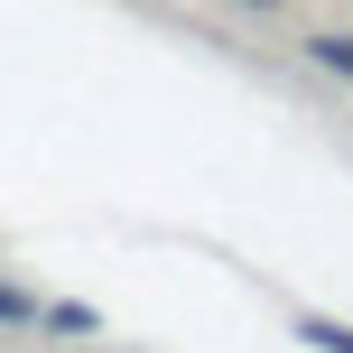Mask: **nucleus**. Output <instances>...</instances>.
Returning <instances> with one entry per match:
<instances>
[{
  "mask_svg": "<svg viewBox=\"0 0 353 353\" xmlns=\"http://www.w3.org/2000/svg\"><path fill=\"white\" fill-rule=\"evenodd\" d=\"M307 56H316V65H335V74H353V37H307Z\"/></svg>",
  "mask_w": 353,
  "mask_h": 353,
  "instance_id": "f03ea898",
  "label": "nucleus"
},
{
  "mask_svg": "<svg viewBox=\"0 0 353 353\" xmlns=\"http://www.w3.org/2000/svg\"><path fill=\"white\" fill-rule=\"evenodd\" d=\"M261 10H270V0H261Z\"/></svg>",
  "mask_w": 353,
  "mask_h": 353,
  "instance_id": "20e7f679",
  "label": "nucleus"
},
{
  "mask_svg": "<svg viewBox=\"0 0 353 353\" xmlns=\"http://www.w3.org/2000/svg\"><path fill=\"white\" fill-rule=\"evenodd\" d=\"M298 335H307V344H316V353H353V325H335V316H307V325H298Z\"/></svg>",
  "mask_w": 353,
  "mask_h": 353,
  "instance_id": "f257e3e1",
  "label": "nucleus"
},
{
  "mask_svg": "<svg viewBox=\"0 0 353 353\" xmlns=\"http://www.w3.org/2000/svg\"><path fill=\"white\" fill-rule=\"evenodd\" d=\"M0 325H37V298H19V288H0Z\"/></svg>",
  "mask_w": 353,
  "mask_h": 353,
  "instance_id": "7ed1b4c3",
  "label": "nucleus"
}]
</instances>
